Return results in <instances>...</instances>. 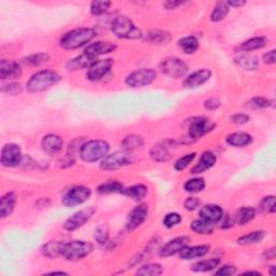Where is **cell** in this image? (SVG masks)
Returning a JSON list of instances; mask_svg holds the SVG:
<instances>
[{"mask_svg": "<svg viewBox=\"0 0 276 276\" xmlns=\"http://www.w3.org/2000/svg\"><path fill=\"white\" fill-rule=\"evenodd\" d=\"M96 37V31L93 28L80 27L67 31L60 39V46L66 50H75L86 46Z\"/></svg>", "mask_w": 276, "mask_h": 276, "instance_id": "obj_1", "label": "cell"}, {"mask_svg": "<svg viewBox=\"0 0 276 276\" xmlns=\"http://www.w3.org/2000/svg\"><path fill=\"white\" fill-rule=\"evenodd\" d=\"M61 79L62 77L57 72L46 69V70H40L31 76L26 87L30 93H40L55 86L61 81Z\"/></svg>", "mask_w": 276, "mask_h": 276, "instance_id": "obj_2", "label": "cell"}, {"mask_svg": "<svg viewBox=\"0 0 276 276\" xmlns=\"http://www.w3.org/2000/svg\"><path fill=\"white\" fill-rule=\"evenodd\" d=\"M109 150L110 146L107 141L93 139L84 141V144L80 148V151H79V156L82 159V161L93 163L104 159L108 155Z\"/></svg>", "mask_w": 276, "mask_h": 276, "instance_id": "obj_3", "label": "cell"}, {"mask_svg": "<svg viewBox=\"0 0 276 276\" xmlns=\"http://www.w3.org/2000/svg\"><path fill=\"white\" fill-rule=\"evenodd\" d=\"M111 31L115 37L121 39H140L142 37L141 30L133 23V21L125 17V15H119L114 19L111 23Z\"/></svg>", "mask_w": 276, "mask_h": 276, "instance_id": "obj_4", "label": "cell"}, {"mask_svg": "<svg viewBox=\"0 0 276 276\" xmlns=\"http://www.w3.org/2000/svg\"><path fill=\"white\" fill-rule=\"evenodd\" d=\"M93 251V245L84 241H71L64 243L62 256L69 261H78L88 257Z\"/></svg>", "mask_w": 276, "mask_h": 276, "instance_id": "obj_5", "label": "cell"}, {"mask_svg": "<svg viewBox=\"0 0 276 276\" xmlns=\"http://www.w3.org/2000/svg\"><path fill=\"white\" fill-rule=\"evenodd\" d=\"M216 124L205 116H194L188 121V136L196 141L215 129Z\"/></svg>", "mask_w": 276, "mask_h": 276, "instance_id": "obj_6", "label": "cell"}, {"mask_svg": "<svg viewBox=\"0 0 276 276\" xmlns=\"http://www.w3.org/2000/svg\"><path fill=\"white\" fill-rule=\"evenodd\" d=\"M131 162L132 155L130 151H115L103 159L102 163H100V168L104 171H116V169L129 165Z\"/></svg>", "mask_w": 276, "mask_h": 276, "instance_id": "obj_7", "label": "cell"}, {"mask_svg": "<svg viewBox=\"0 0 276 276\" xmlns=\"http://www.w3.org/2000/svg\"><path fill=\"white\" fill-rule=\"evenodd\" d=\"M157 78V72L151 68H142L130 73L125 79V83L130 88H144L149 86Z\"/></svg>", "mask_w": 276, "mask_h": 276, "instance_id": "obj_8", "label": "cell"}, {"mask_svg": "<svg viewBox=\"0 0 276 276\" xmlns=\"http://www.w3.org/2000/svg\"><path fill=\"white\" fill-rule=\"evenodd\" d=\"M160 69L164 75L171 78H183L188 72V65L178 57H167L160 64Z\"/></svg>", "mask_w": 276, "mask_h": 276, "instance_id": "obj_9", "label": "cell"}, {"mask_svg": "<svg viewBox=\"0 0 276 276\" xmlns=\"http://www.w3.org/2000/svg\"><path fill=\"white\" fill-rule=\"evenodd\" d=\"M91 190L84 185H75L63 196V204L66 207H75L83 204L91 198Z\"/></svg>", "mask_w": 276, "mask_h": 276, "instance_id": "obj_10", "label": "cell"}, {"mask_svg": "<svg viewBox=\"0 0 276 276\" xmlns=\"http://www.w3.org/2000/svg\"><path fill=\"white\" fill-rule=\"evenodd\" d=\"M96 208L93 206H89L87 208H83L81 210L77 211L71 217L64 222V229L67 231H75L79 228L84 226L87 222L91 219V217L94 215Z\"/></svg>", "mask_w": 276, "mask_h": 276, "instance_id": "obj_11", "label": "cell"}, {"mask_svg": "<svg viewBox=\"0 0 276 276\" xmlns=\"http://www.w3.org/2000/svg\"><path fill=\"white\" fill-rule=\"evenodd\" d=\"M22 151L17 144L4 145L1 150V164L6 167H17L22 162Z\"/></svg>", "mask_w": 276, "mask_h": 276, "instance_id": "obj_12", "label": "cell"}, {"mask_svg": "<svg viewBox=\"0 0 276 276\" xmlns=\"http://www.w3.org/2000/svg\"><path fill=\"white\" fill-rule=\"evenodd\" d=\"M148 214H149V208L146 204H140L134 207L131 211L129 216H127L125 228L127 231H133L137 229L138 227H140L146 221Z\"/></svg>", "mask_w": 276, "mask_h": 276, "instance_id": "obj_13", "label": "cell"}, {"mask_svg": "<svg viewBox=\"0 0 276 276\" xmlns=\"http://www.w3.org/2000/svg\"><path fill=\"white\" fill-rule=\"evenodd\" d=\"M114 66V61L111 58L97 60L88 70V79L90 81H99L106 77Z\"/></svg>", "mask_w": 276, "mask_h": 276, "instance_id": "obj_14", "label": "cell"}, {"mask_svg": "<svg viewBox=\"0 0 276 276\" xmlns=\"http://www.w3.org/2000/svg\"><path fill=\"white\" fill-rule=\"evenodd\" d=\"M189 243H190V237L178 236L167 242L165 245L160 249L159 253H160L161 257H164V258L174 256V254L182 252L184 247H187L189 245Z\"/></svg>", "mask_w": 276, "mask_h": 276, "instance_id": "obj_15", "label": "cell"}, {"mask_svg": "<svg viewBox=\"0 0 276 276\" xmlns=\"http://www.w3.org/2000/svg\"><path fill=\"white\" fill-rule=\"evenodd\" d=\"M64 141L61 136L55 134H47L41 140V148L46 155L55 156L63 149Z\"/></svg>", "mask_w": 276, "mask_h": 276, "instance_id": "obj_16", "label": "cell"}, {"mask_svg": "<svg viewBox=\"0 0 276 276\" xmlns=\"http://www.w3.org/2000/svg\"><path fill=\"white\" fill-rule=\"evenodd\" d=\"M21 76H22V68L17 62L2 60L0 63V78L2 80H14Z\"/></svg>", "mask_w": 276, "mask_h": 276, "instance_id": "obj_17", "label": "cell"}, {"mask_svg": "<svg viewBox=\"0 0 276 276\" xmlns=\"http://www.w3.org/2000/svg\"><path fill=\"white\" fill-rule=\"evenodd\" d=\"M211 77V71L209 69L203 68L198 71H194L190 76L184 79V86L187 89H196L209 80Z\"/></svg>", "mask_w": 276, "mask_h": 276, "instance_id": "obj_18", "label": "cell"}, {"mask_svg": "<svg viewBox=\"0 0 276 276\" xmlns=\"http://www.w3.org/2000/svg\"><path fill=\"white\" fill-rule=\"evenodd\" d=\"M224 215H225L224 210H222L219 205L208 204L205 205L204 207H202L200 209V218L215 225L221 221V218Z\"/></svg>", "mask_w": 276, "mask_h": 276, "instance_id": "obj_19", "label": "cell"}, {"mask_svg": "<svg viewBox=\"0 0 276 276\" xmlns=\"http://www.w3.org/2000/svg\"><path fill=\"white\" fill-rule=\"evenodd\" d=\"M96 61L97 60L95 57L87 54V53H83V54L79 55L69 61L66 64V69L68 71L81 70V69H84V68H90Z\"/></svg>", "mask_w": 276, "mask_h": 276, "instance_id": "obj_20", "label": "cell"}, {"mask_svg": "<svg viewBox=\"0 0 276 276\" xmlns=\"http://www.w3.org/2000/svg\"><path fill=\"white\" fill-rule=\"evenodd\" d=\"M115 49H116V46L113 44V42L96 41V42H94V44L90 45L86 49V52L84 53H87V54L97 58V56L108 54V53L114 52Z\"/></svg>", "mask_w": 276, "mask_h": 276, "instance_id": "obj_21", "label": "cell"}, {"mask_svg": "<svg viewBox=\"0 0 276 276\" xmlns=\"http://www.w3.org/2000/svg\"><path fill=\"white\" fill-rule=\"evenodd\" d=\"M216 156L214 155L213 152L210 151H205L203 155L201 156L200 158V161L198 162V164L192 168V171H191V174L193 175H198L203 173L205 171H208L209 168L213 167L215 164H216Z\"/></svg>", "mask_w": 276, "mask_h": 276, "instance_id": "obj_22", "label": "cell"}, {"mask_svg": "<svg viewBox=\"0 0 276 276\" xmlns=\"http://www.w3.org/2000/svg\"><path fill=\"white\" fill-rule=\"evenodd\" d=\"M226 140L232 147L243 148L252 144L253 136L245 132H235L228 135Z\"/></svg>", "mask_w": 276, "mask_h": 276, "instance_id": "obj_23", "label": "cell"}, {"mask_svg": "<svg viewBox=\"0 0 276 276\" xmlns=\"http://www.w3.org/2000/svg\"><path fill=\"white\" fill-rule=\"evenodd\" d=\"M234 61L238 67H241L244 70L253 71L256 70L259 67V60L257 56L248 54V53H242L235 56Z\"/></svg>", "mask_w": 276, "mask_h": 276, "instance_id": "obj_24", "label": "cell"}, {"mask_svg": "<svg viewBox=\"0 0 276 276\" xmlns=\"http://www.w3.org/2000/svg\"><path fill=\"white\" fill-rule=\"evenodd\" d=\"M15 204H17V195L14 192H8L1 196L0 199V216L1 218H6L13 213Z\"/></svg>", "mask_w": 276, "mask_h": 276, "instance_id": "obj_25", "label": "cell"}, {"mask_svg": "<svg viewBox=\"0 0 276 276\" xmlns=\"http://www.w3.org/2000/svg\"><path fill=\"white\" fill-rule=\"evenodd\" d=\"M209 252L208 245H198L192 247H184L182 252H180V257L184 260H192L196 258L204 257L207 253Z\"/></svg>", "mask_w": 276, "mask_h": 276, "instance_id": "obj_26", "label": "cell"}, {"mask_svg": "<svg viewBox=\"0 0 276 276\" xmlns=\"http://www.w3.org/2000/svg\"><path fill=\"white\" fill-rule=\"evenodd\" d=\"M121 193L134 201H141L147 195L148 188L145 184H134L132 187L123 189Z\"/></svg>", "mask_w": 276, "mask_h": 276, "instance_id": "obj_27", "label": "cell"}, {"mask_svg": "<svg viewBox=\"0 0 276 276\" xmlns=\"http://www.w3.org/2000/svg\"><path fill=\"white\" fill-rule=\"evenodd\" d=\"M215 227H216L215 224H211V222H208L202 218L195 219L192 221V224H191V229H192V231L201 235L211 234L215 230Z\"/></svg>", "mask_w": 276, "mask_h": 276, "instance_id": "obj_28", "label": "cell"}, {"mask_svg": "<svg viewBox=\"0 0 276 276\" xmlns=\"http://www.w3.org/2000/svg\"><path fill=\"white\" fill-rule=\"evenodd\" d=\"M169 40H171V34L167 33L166 30L161 29L150 30L146 37V41L153 45L166 44Z\"/></svg>", "mask_w": 276, "mask_h": 276, "instance_id": "obj_29", "label": "cell"}, {"mask_svg": "<svg viewBox=\"0 0 276 276\" xmlns=\"http://www.w3.org/2000/svg\"><path fill=\"white\" fill-rule=\"evenodd\" d=\"M145 144L144 137L138 134H131L127 135L123 140H122V146H123L124 150L126 151H133L136 149H139Z\"/></svg>", "mask_w": 276, "mask_h": 276, "instance_id": "obj_30", "label": "cell"}, {"mask_svg": "<svg viewBox=\"0 0 276 276\" xmlns=\"http://www.w3.org/2000/svg\"><path fill=\"white\" fill-rule=\"evenodd\" d=\"M64 243L58 242V241H50L46 244H45L41 248V253L44 256L49 257V258H55L57 256H62V251H63Z\"/></svg>", "mask_w": 276, "mask_h": 276, "instance_id": "obj_31", "label": "cell"}, {"mask_svg": "<svg viewBox=\"0 0 276 276\" xmlns=\"http://www.w3.org/2000/svg\"><path fill=\"white\" fill-rule=\"evenodd\" d=\"M268 44V39L265 37H253L252 39H248L241 45V49L244 52H252L254 50L262 49Z\"/></svg>", "mask_w": 276, "mask_h": 276, "instance_id": "obj_32", "label": "cell"}, {"mask_svg": "<svg viewBox=\"0 0 276 276\" xmlns=\"http://www.w3.org/2000/svg\"><path fill=\"white\" fill-rule=\"evenodd\" d=\"M256 217V209L253 207H242L237 210L235 215V222L240 226H245L249 221H252Z\"/></svg>", "mask_w": 276, "mask_h": 276, "instance_id": "obj_33", "label": "cell"}, {"mask_svg": "<svg viewBox=\"0 0 276 276\" xmlns=\"http://www.w3.org/2000/svg\"><path fill=\"white\" fill-rule=\"evenodd\" d=\"M230 7L228 6L226 1H219L216 3L213 11L210 14V21L211 22H221L222 20L227 18V15L229 14Z\"/></svg>", "mask_w": 276, "mask_h": 276, "instance_id": "obj_34", "label": "cell"}, {"mask_svg": "<svg viewBox=\"0 0 276 276\" xmlns=\"http://www.w3.org/2000/svg\"><path fill=\"white\" fill-rule=\"evenodd\" d=\"M150 157L152 158V160L157 162H167L171 159V153H169L165 145L158 144L152 147V149L150 150Z\"/></svg>", "mask_w": 276, "mask_h": 276, "instance_id": "obj_35", "label": "cell"}, {"mask_svg": "<svg viewBox=\"0 0 276 276\" xmlns=\"http://www.w3.org/2000/svg\"><path fill=\"white\" fill-rule=\"evenodd\" d=\"M178 46L185 54H192L199 49V40L194 36H188L178 41Z\"/></svg>", "mask_w": 276, "mask_h": 276, "instance_id": "obj_36", "label": "cell"}, {"mask_svg": "<svg viewBox=\"0 0 276 276\" xmlns=\"http://www.w3.org/2000/svg\"><path fill=\"white\" fill-rule=\"evenodd\" d=\"M264 237H265L264 231L262 230L253 231L251 233H247V234L243 235L241 237H238L237 244H240V245H253V244L260 243Z\"/></svg>", "mask_w": 276, "mask_h": 276, "instance_id": "obj_37", "label": "cell"}, {"mask_svg": "<svg viewBox=\"0 0 276 276\" xmlns=\"http://www.w3.org/2000/svg\"><path fill=\"white\" fill-rule=\"evenodd\" d=\"M219 263V258H210L208 260H204V261L194 263L191 270L194 271V272H209V271L218 268Z\"/></svg>", "mask_w": 276, "mask_h": 276, "instance_id": "obj_38", "label": "cell"}, {"mask_svg": "<svg viewBox=\"0 0 276 276\" xmlns=\"http://www.w3.org/2000/svg\"><path fill=\"white\" fill-rule=\"evenodd\" d=\"M123 190V185L116 180H109L98 185L97 192L100 194H110V193H121Z\"/></svg>", "mask_w": 276, "mask_h": 276, "instance_id": "obj_39", "label": "cell"}, {"mask_svg": "<svg viewBox=\"0 0 276 276\" xmlns=\"http://www.w3.org/2000/svg\"><path fill=\"white\" fill-rule=\"evenodd\" d=\"M204 188H205V180L201 177L189 179L184 185V189L189 193H199L201 191H203Z\"/></svg>", "mask_w": 276, "mask_h": 276, "instance_id": "obj_40", "label": "cell"}, {"mask_svg": "<svg viewBox=\"0 0 276 276\" xmlns=\"http://www.w3.org/2000/svg\"><path fill=\"white\" fill-rule=\"evenodd\" d=\"M163 273V268L159 263H149L145 264L137 271V275H144V276H158Z\"/></svg>", "mask_w": 276, "mask_h": 276, "instance_id": "obj_41", "label": "cell"}, {"mask_svg": "<svg viewBox=\"0 0 276 276\" xmlns=\"http://www.w3.org/2000/svg\"><path fill=\"white\" fill-rule=\"evenodd\" d=\"M47 60H49V55L46 54V53H37V54H33V55H29L27 57H25L23 62L27 66L37 67V66H40L44 63L47 62Z\"/></svg>", "mask_w": 276, "mask_h": 276, "instance_id": "obj_42", "label": "cell"}, {"mask_svg": "<svg viewBox=\"0 0 276 276\" xmlns=\"http://www.w3.org/2000/svg\"><path fill=\"white\" fill-rule=\"evenodd\" d=\"M111 6L110 1H105V0H98V1H93L91 3V7H90V11L93 15H103L108 11L109 8Z\"/></svg>", "mask_w": 276, "mask_h": 276, "instance_id": "obj_43", "label": "cell"}, {"mask_svg": "<svg viewBox=\"0 0 276 276\" xmlns=\"http://www.w3.org/2000/svg\"><path fill=\"white\" fill-rule=\"evenodd\" d=\"M259 209L261 210L262 213L274 214L275 213V196L269 195V196H265V198H263L259 204Z\"/></svg>", "mask_w": 276, "mask_h": 276, "instance_id": "obj_44", "label": "cell"}, {"mask_svg": "<svg viewBox=\"0 0 276 276\" xmlns=\"http://www.w3.org/2000/svg\"><path fill=\"white\" fill-rule=\"evenodd\" d=\"M194 158H195V152L188 153V155H185V156H184L182 158H179L178 160L175 162L174 168L176 169V171H178V172L184 171V169L187 168L190 165V164L193 162Z\"/></svg>", "mask_w": 276, "mask_h": 276, "instance_id": "obj_45", "label": "cell"}, {"mask_svg": "<svg viewBox=\"0 0 276 276\" xmlns=\"http://www.w3.org/2000/svg\"><path fill=\"white\" fill-rule=\"evenodd\" d=\"M273 104V102L269 98L265 97H253L249 100V107L253 109H264L270 107L271 105Z\"/></svg>", "mask_w": 276, "mask_h": 276, "instance_id": "obj_46", "label": "cell"}, {"mask_svg": "<svg viewBox=\"0 0 276 276\" xmlns=\"http://www.w3.org/2000/svg\"><path fill=\"white\" fill-rule=\"evenodd\" d=\"M108 237H109V232L107 230L106 227H97L96 229L94 230V238L100 245H104L108 242Z\"/></svg>", "mask_w": 276, "mask_h": 276, "instance_id": "obj_47", "label": "cell"}, {"mask_svg": "<svg viewBox=\"0 0 276 276\" xmlns=\"http://www.w3.org/2000/svg\"><path fill=\"white\" fill-rule=\"evenodd\" d=\"M1 92L3 94L15 96V95H19L22 93V86H21V84L18 82H11V83L4 84V86L1 88Z\"/></svg>", "mask_w": 276, "mask_h": 276, "instance_id": "obj_48", "label": "cell"}, {"mask_svg": "<svg viewBox=\"0 0 276 276\" xmlns=\"http://www.w3.org/2000/svg\"><path fill=\"white\" fill-rule=\"evenodd\" d=\"M180 221H182V216L178 213H168L164 217L163 225L164 227H166L167 229H171V228L177 226Z\"/></svg>", "mask_w": 276, "mask_h": 276, "instance_id": "obj_49", "label": "cell"}, {"mask_svg": "<svg viewBox=\"0 0 276 276\" xmlns=\"http://www.w3.org/2000/svg\"><path fill=\"white\" fill-rule=\"evenodd\" d=\"M200 205H201V201H200V199L195 198V196H190V198L185 200L184 203V208L187 210H190V211L199 208Z\"/></svg>", "mask_w": 276, "mask_h": 276, "instance_id": "obj_50", "label": "cell"}, {"mask_svg": "<svg viewBox=\"0 0 276 276\" xmlns=\"http://www.w3.org/2000/svg\"><path fill=\"white\" fill-rule=\"evenodd\" d=\"M249 115L246 114H235L230 116V121L232 123L234 124H238V125H242V124H245L249 121Z\"/></svg>", "mask_w": 276, "mask_h": 276, "instance_id": "obj_51", "label": "cell"}, {"mask_svg": "<svg viewBox=\"0 0 276 276\" xmlns=\"http://www.w3.org/2000/svg\"><path fill=\"white\" fill-rule=\"evenodd\" d=\"M221 106V102L218 98H209L204 102V107L207 110L214 111L217 110Z\"/></svg>", "mask_w": 276, "mask_h": 276, "instance_id": "obj_52", "label": "cell"}, {"mask_svg": "<svg viewBox=\"0 0 276 276\" xmlns=\"http://www.w3.org/2000/svg\"><path fill=\"white\" fill-rule=\"evenodd\" d=\"M236 273V268L234 265H224V267L217 270L215 274L216 275H233Z\"/></svg>", "mask_w": 276, "mask_h": 276, "instance_id": "obj_53", "label": "cell"}, {"mask_svg": "<svg viewBox=\"0 0 276 276\" xmlns=\"http://www.w3.org/2000/svg\"><path fill=\"white\" fill-rule=\"evenodd\" d=\"M262 61L264 64H268V65H272L275 63V50H271L268 53L262 56Z\"/></svg>", "mask_w": 276, "mask_h": 276, "instance_id": "obj_54", "label": "cell"}, {"mask_svg": "<svg viewBox=\"0 0 276 276\" xmlns=\"http://www.w3.org/2000/svg\"><path fill=\"white\" fill-rule=\"evenodd\" d=\"M183 1H176V0H168V1L163 2V7L166 10H174L178 8L179 6H183Z\"/></svg>", "mask_w": 276, "mask_h": 276, "instance_id": "obj_55", "label": "cell"}, {"mask_svg": "<svg viewBox=\"0 0 276 276\" xmlns=\"http://www.w3.org/2000/svg\"><path fill=\"white\" fill-rule=\"evenodd\" d=\"M221 220H222V222H221L222 229H228V228H231V227L234 226V225H233V224H234V220H232L229 215L222 216Z\"/></svg>", "mask_w": 276, "mask_h": 276, "instance_id": "obj_56", "label": "cell"}, {"mask_svg": "<svg viewBox=\"0 0 276 276\" xmlns=\"http://www.w3.org/2000/svg\"><path fill=\"white\" fill-rule=\"evenodd\" d=\"M262 257L264 260H272L275 258V248H271V249H267L262 254Z\"/></svg>", "mask_w": 276, "mask_h": 276, "instance_id": "obj_57", "label": "cell"}, {"mask_svg": "<svg viewBox=\"0 0 276 276\" xmlns=\"http://www.w3.org/2000/svg\"><path fill=\"white\" fill-rule=\"evenodd\" d=\"M228 6L229 7H233V8H240V7H243L244 4L246 3V1H242V0H240V1H235V0H233V1H228Z\"/></svg>", "mask_w": 276, "mask_h": 276, "instance_id": "obj_58", "label": "cell"}, {"mask_svg": "<svg viewBox=\"0 0 276 276\" xmlns=\"http://www.w3.org/2000/svg\"><path fill=\"white\" fill-rule=\"evenodd\" d=\"M245 274H254V275H260L259 272H253V271H249V272H246Z\"/></svg>", "mask_w": 276, "mask_h": 276, "instance_id": "obj_59", "label": "cell"}, {"mask_svg": "<svg viewBox=\"0 0 276 276\" xmlns=\"http://www.w3.org/2000/svg\"><path fill=\"white\" fill-rule=\"evenodd\" d=\"M50 274H66V273L62 272V271H61V272H60V271H56V272H51Z\"/></svg>", "mask_w": 276, "mask_h": 276, "instance_id": "obj_60", "label": "cell"}, {"mask_svg": "<svg viewBox=\"0 0 276 276\" xmlns=\"http://www.w3.org/2000/svg\"><path fill=\"white\" fill-rule=\"evenodd\" d=\"M271 274H272V275L275 274L274 273V267H273V265H272V267H271Z\"/></svg>", "mask_w": 276, "mask_h": 276, "instance_id": "obj_61", "label": "cell"}]
</instances>
